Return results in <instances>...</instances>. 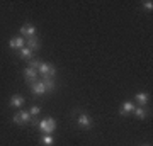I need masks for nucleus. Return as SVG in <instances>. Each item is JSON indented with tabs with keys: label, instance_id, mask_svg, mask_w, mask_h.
Masks as SVG:
<instances>
[{
	"label": "nucleus",
	"instance_id": "nucleus-1",
	"mask_svg": "<svg viewBox=\"0 0 153 146\" xmlns=\"http://www.w3.org/2000/svg\"><path fill=\"white\" fill-rule=\"evenodd\" d=\"M38 126L44 134H51V133H55V129H56V121L53 119V117H46V119H43Z\"/></svg>",
	"mask_w": 153,
	"mask_h": 146
},
{
	"label": "nucleus",
	"instance_id": "nucleus-2",
	"mask_svg": "<svg viewBox=\"0 0 153 146\" xmlns=\"http://www.w3.org/2000/svg\"><path fill=\"white\" fill-rule=\"evenodd\" d=\"M38 71L43 76H49V78H53V76L56 75V68H55V66H51L49 63H41L39 68H38Z\"/></svg>",
	"mask_w": 153,
	"mask_h": 146
},
{
	"label": "nucleus",
	"instance_id": "nucleus-3",
	"mask_svg": "<svg viewBox=\"0 0 153 146\" xmlns=\"http://www.w3.org/2000/svg\"><path fill=\"white\" fill-rule=\"evenodd\" d=\"M14 122L16 124H27V122H31V114L26 110H21L17 116H14Z\"/></svg>",
	"mask_w": 153,
	"mask_h": 146
},
{
	"label": "nucleus",
	"instance_id": "nucleus-4",
	"mask_svg": "<svg viewBox=\"0 0 153 146\" xmlns=\"http://www.w3.org/2000/svg\"><path fill=\"white\" fill-rule=\"evenodd\" d=\"M24 76H26V82L33 85V83H36V82H38V70L26 68V70H24Z\"/></svg>",
	"mask_w": 153,
	"mask_h": 146
},
{
	"label": "nucleus",
	"instance_id": "nucleus-5",
	"mask_svg": "<svg viewBox=\"0 0 153 146\" xmlns=\"http://www.w3.org/2000/svg\"><path fill=\"white\" fill-rule=\"evenodd\" d=\"M21 36H22L24 39L36 36V29H34V26H31V24H26V26H22V27H21Z\"/></svg>",
	"mask_w": 153,
	"mask_h": 146
},
{
	"label": "nucleus",
	"instance_id": "nucleus-6",
	"mask_svg": "<svg viewBox=\"0 0 153 146\" xmlns=\"http://www.w3.org/2000/svg\"><path fill=\"white\" fill-rule=\"evenodd\" d=\"M24 44H26V39L22 38V36H17V38H12L9 41V46L12 49H22L24 48Z\"/></svg>",
	"mask_w": 153,
	"mask_h": 146
},
{
	"label": "nucleus",
	"instance_id": "nucleus-7",
	"mask_svg": "<svg viewBox=\"0 0 153 146\" xmlns=\"http://www.w3.org/2000/svg\"><path fill=\"white\" fill-rule=\"evenodd\" d=\"M31 88H33L34 95H43V93L48 92V90H46V87L43 85V82H41V80H38L36 83H33V85H31Z\"/></svg>",
	"mask_w": 153,
	"mask_h": 146
},
{
	"label": "nucleus",
	"instance_id": "nucleus-8",
	"mask_svg": "<svg viewBox=\"0 0 153 146\" xmlns=\"http://www.w3.org/2000/svg\"><path fill=\"white\" fill-rule=\"evenodd\" d=\"M76 122H78L80 127H90V126H92V121H90V117H88L87 114H80Z\"/></svg>",
	"mask_w": 153,
	"mask_h": 146
},
{
	"label": "nucleus",
	"instance_id": "nucleus-9",
	"mask_svg": "<svg viewBox=\"0 0 153 146\" xmlns=\"http://www.w3.org/2000/svg\"><path fill=\"white\" fill-rule=\"evenodd\" d=\"M26 102V99L22 95H12L10 97V107H22Z\"/></svg>",
	"mask_w": 153,
	"mask_h": 146
},
{
	"label": "nucleus",
	"instance_id": "nucleus-10",
	"mask_svg": "<svg viewBox=\"0 0 153 146\" xmlns=\"http://www.w3.org/2000/svg\"><path fill=\"white\" fill-rule=\"evenodd\" d=\"M148 99H150V95H148L146 92H140V93H136V102H138V105L140 107H145L148 104Z\"/></svg>",
	"mask_w": 153,
	"mask_h": 146
},
{
	"label": "nucleus",
	"instance_id": "nucleus-11",
	"mask_svg": "<svg viewBox=\"0 0 153 146\" xmlns=\"http://www.w3.org/2000/svg\"><path fill=\"white\" fill-rule=\"evenodd\" d=\"M39 46H41V43H39V39L36 38V36H33V38H27V48L31 49V51H36V49H39Z\"/></svg>",
	"mask_w": 153,
	"mask_h": 146
},
{
	"label": "nucleus",
	"instance_id": "nucleus-12",
	"mask_svg": "<svg viewBox=\"0 0 153 146\" xmlns=\"http://www.w3.org/2000/svg\"><path fill=\"white\" fill-rule=\"evenodd\" d=\"M134 109H136V105H134V102H124V104H123V107H121V110H119V112L123 114V116H126V114L133 112Z\"/></svg>",
	"mask_w": 153,
	"mask_h": 146
},
{
	"label": "nucleus",
	"instance_id": "nucleus-13",
	"mask_svg": "<svg viewBox=\"0 0 153 146\" xmlns=\"http://www.w3.org/2000/svg\"><path fill=\"white\" fill-rule=\"evenodd\" d=\"M41 82H43V85L46 87V90H55L56 83H55V80H53V78H49V76H43V78H41Z\"/></svg>",
	"mask_w": 153,
	"mask_h": 146
},
{
	"label": "nucleus",
	"instance_id": "nucleus-14",
	"mask_svg": "<svg viewBox=\"0 0 153 146\" xmlns=\"http://www.w3.org/2000/svg\"><path fill=\"white\" fill-rule=\"evenodd\" d=\"M19 54H21V58H24V60H33V51L29 48H26V46L19 51Z\"/></svg>",
	"mask_w": 153,
	"mask_h": 146
},
{
	"label": "nucleus",
	"instance_id": "nucleus-15",
	"mask_svg": "<svg viewBox=\"0 0 153 146\" xmlns=\"http://www.w3.org/2000/svg\"><path fill=\"white\" fill-rule=\"evenodd\" d=\"M41 143H43L44 146H51L53 143H55V138H53L51 134H44L43 139H41Z\"/></svg>",
	"mask_w": 153,
	"mask_h": 146
},
{
	"label": "nucleus",
	"instance_id": "nucleus-16",
	"mask_svg": "<svg viewBox=\"0 0 153 146\" xmlns=\"http://www.w3.org/2000/svg\"><path fill=\"white\" fill-rule=\"evenodd\" d=\"M133 112L136 114L140 119H145V117H146V109H145V107H136Z\"/></svg>",
	"mask_w": 153,
	"mask_h": 146
},
{
	"label": "nucleus",
	"instance_id": "nucleus-17",
	"mask_svg": "<svg viewBox=\"0 0 153 146\" xmlns=\"http://www.w3.org/2000/svg\"><path fill=\"white\" fill-rule=\"evenodd\" d=\"M29 68H33V70H38L39 68V65H41V61H38V60H29Z\"/></svg>",
	"mask_w": 153,
	"mask_h": 146
},
{
	"label": "nucleus",
	"instance_id": "nucleus-18",
	"mask_svg": "<svg viewBox=\"0 0 153 146\" xmlns=\"http://www.w3.org/2000/svg\"><path fill=\"white\" fill-rule=\"evenodd\" d=\"M29 114H31V117H33V116H38V114H39V107H38V105H33L31 110H29Z\"/></svg>",
	"mask_w": 153,
	"mask_h": 146
},
{
	"label": "nucleus",
	"instance_id": "nucleus-19",
	"mask_svg": "<svg viewBox=\"0 0 153 146\" xmlns=\"http://www.w3.org/2000/svg\"><path fill=\"white\" fill-rule=\"evenodd\" d=\"M143 5H145V9H148V10H152V9H153V4H152V2H148V0H146V2H143Z\"/></svg>",
	"mask_w": 153,
	"mask_h": 146
}]
</instances>
